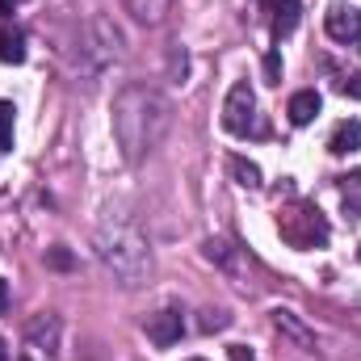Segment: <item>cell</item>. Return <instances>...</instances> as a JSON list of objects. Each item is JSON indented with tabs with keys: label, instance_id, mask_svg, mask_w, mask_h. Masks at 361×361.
<instances>
[{
	"label": "cell",
	"instance_id": "cell-1",
	"mask_svg": "<svg viewBox=\"0 0 361 361\" xmlns=\"http://www.w3.org/2000/svg\"><path fill=\"white\" fill-rule=\"evenodd\" d=\"M173 126V105L169 97L147 85H126L114 97V139L122 147L126 164H139Z\"/></svg>",
	"mask_w": 361,
	"mask_h": 361
},
{
	"label": "cell",
	"instance_id": "cell-2",
	"mask_svg": "<svg viewBox=\"0 0 361 361\" xmlns=\"http://www.w3.org/2000/svg\"><path fill=\"white\" fill-rule=\"evenodd\" d=\"M97 257H101V265L114 273L122 286H143L147 281V273H152V248H147V240L130 227V223H114V219H105L101 227H97Z\"/></svg>",
	"mask_w": 361,
	"mask_h": 361
},
{
	"label": "cell",
	"instance_id": "cell-3",
	"mask_svg": "<svg viewBox=\"0 0 361 361\" xmlns=\"http://www.w3.org/2000/svg\"><path fill=\"white\" fill-rule=\"evenodd\" d=\"M277 231H281V240H286L294 252L324 248V244H328V235H332V227H328L324 210H319L315 202H302V197H294L290 206H281V210H277Z\"/></svg>",
	"mask_w": 361,
	"mask_h": 361
},
{
	"label": "cell",
	"instance_id": "cell-4",
	"mask_svg": "<svg viewBox=\"0 0 361 361\" xmlns=\"http://www.w3.org/2000/svg\"><path fill=\"white\" fill-rule=\"evenodd\" d=\"M223 126L235 135V139H252V135H265L261 118H257V92L248 80H235L227 101H223Z\"/></svg>",
	"mask_w": 361,
	"mask_h": 361
},
{
	"label": "cell",
	"instance_id": "cell-5",
	"mask_svg": "<svg viewBox=\"0 0 361 361\" xmlns=\"http://www.w3.org/2000/svg\"><path fill=\"white\" fill-rule=\"evenodd\" d=\"M324 30H328V38L332 42H361V8L353 4H332L328 13H324Z\"/></svg>",
	"mask_w": 361,
	"mask_h": 361
},
{
	"label": "cell",
	"instance_id": "cell-6",
	"mask_svg": "<svg viewBox=\"0 0 361 361\" xmlns=\"http://www.w3.org/2000/svg\"><path fill=\"white\" fill-rule=\"evenodd\" d=\"M257 4L265 8L269 34L277 38V42L294 34V25H298V17H302V4H298V0H257Z\"/></svg>",
	"mask_w": 361,
	"mask_h": 361
},
{
	"label": "cell",
	"instance_id": "cell-7",
	"mask_svg": "<svg viewBox=\"0 0 361 361\" xmlns=\"http://www.w3.org/2000/svg\"><path fill=\"white\" fill-rule=\"evenodd\" d=\"M180 336H185V319H180L177 307H164V311L147 315V341H152V345L169 349V345H177Z\"/></svg>",
	"mask_w": 361,
	"mask_h": 361
},
{
	"label": "cell",
	"instance_id": "cell-8",
	"mask_svg": "<svg viewBox=\"0 0 361 361\" xmlns=\"http://www.w3.org/2000/svg\"><path fill=\"white\" fill-rule=\"evenodd\" d=\"M319 109H324V101H319V92L315 89H302L290 97V105H286V114H290V122L294 126H311L315 118H319Z\"/></svg>",
	"mask_w": 361,
	"mask_h": 361
},
{
	"label": "cell",
	"instance_id": "cell-9",
	"mask_svg": "<svg viewBox=\"0 0 361 361\" xmlns=\"http://www.w3.org/2000/svg\"><path fill=\"white\" fill-rule=\"evenodd\" d=\"M357 147H361V122L357 118L336 122V130H332V139H328V152H332V156H349V152H357Z\"/></svg>",
	"mask_w": 361,
	"mask_h": 361
},
{
	"label": "cell",
	"instance_id": "cell-10",
	"mask_svg": "<svg viewBox=\"0 0 361 361\" xmlns=\"http://www.w3.org/2000/svg\"><path fill=\"white\" fill-rule=\"evenodd\" d=\"M126 4V13L135 17V21H143V25H160L169 13H173V0H122Z\"/></svg>",
	"mask_w": 361,
	"mask_h": 361
},
{
	"label": "cell",
	"instance_id": "cell-11",
	"mask_svg": "<svg viewBox=\"0 0 361 361\" xmlns=\"http://www.w3.org/2000/svg\"><path fill=\"white\" fill-rule=\"evenodd\" d=\"M0 63H25V34L17 25H0Z\"/></svg>",
	"mask_w": 361,
	"mask_h": 361
},
{
	"label": "cell",
	"instance_id": "cell-12",
	"mask_svg": "<svg viewBox=\"0 0 361 361\" xmlns=\"http://www.w3.org/2000/svg\"><path fill=\"white\" fill-rule=\"evenodd\" d=\"M273 328H277L281 336L298 341L302 349H311V345H315V336H311V332H307V328H302V324L294 319V311H273Z\"/></svg>",
	"mask_w": 361,
	"mask_h": 361
},
{
	"label": "cell",
	"instance_id": "cell-13",
	"mask_svg": "<svg viewBox=\"0 0 361 361\" xmlns=\"http://www.w3.org/2000/svg\"><path fill=\"white\" fill-rule=\"evenodd\" d=\"M336 185H341L345 214H349V219H361V169H357V173H349V177H341Z\"/></svg>",
	"mask_w": 361,
	"mask_h": 361
},
{
	"label": "cell",
	"instance_id": "cell-14",
	"mask_svg": "<svg viewBox=\"0 0 361 361\" xmlns=\"http://www.w3.org/2000/svg\"><path fill=\"white\" fill-rule=\"evenodd\" d=\"M227 169H231L235 185H244V189H261V169H257L252 160H244V156H231V160H227Z\"/></svg>",
	"mask_w": 361,
	"mask_h": 361
},
{
	"label": "cell",
	"instance_id": "cell-15",
	"mask_svg": "<svg viewBox=\"0 0 361 361\" xmlns=\"http://www.w3.org/2000/svg\"><path fill=\"white\" fill-rule=\"evenodd\" d=\"M13 101H0V156L13 152Z\"/></svg>",
	"mask_w": 361,
	"mask_h": 361
},
{
	"label": "cell",
	"instance_id": "cell-16",
	"mask_svg": "<svg viewBox=\"0 0 361 361\" xmlns=\"http://www.w3.org/2000/svg\"><path fill=\"white\" fill-rule=\"evenodd\" d=\"M261 68H265V85H281V51H269Z\"/></svg>",
	"mask_w": 361,
	"mask_h": 361
},
{
	"label": "cell",
	"instance_id": "cell-17",
	"mask_svg": "<svg viewBox=\"0 0 361 361\" xmlns=\"http://www.w3.org/2000/svg\"><path fill=\"white\" fill-rule=\"evenodd\" d=\"M206 261L227 265V261H231V257H227V244H223V240H206Z\"/></svg>",
	"mask_w": 361,
	"mask_h": 361
},
{
	"label": "cell",
	"instance_id": "cell-18",
	"mask_svg": "<svg viewBox=\"0 0 361 361\" xmlns=\"http://www.w3.org/2000/svg\"><path fill=\"white\" fill-rule=\"evenodd\" d=\"M227 324H231V315H223V311H206L202 332H219V328H227Z\"/></svg>",
	"mask_w": 361,
	"mask_h": 361
},
{
	"label": "cell",
	"instance_id": "cell-19",
	"mask_svg": "<svg viewBox=\"0 0 361 361\" xmlns=\"http://www.w3.org/2000/svg\"><path fill=\"white\" fill-rule=\"evenodd\" d=\"M341 92H345V97H353V101H361V72L345 76V80H341Z\"/></svg>",
	"mask_w": 361,
	"mask_h": 361
},
{
	"label": "cell",
	"instance_id": "cell-20",
	"mask_svg": "<svg viewBox=\"0 0 361 361\" xmlns=\"http://www.w3.org/2000/svg\"><path fill=\"white\" fill-rule=\"evenodd\" d=\"M227 357H231V361H257L248 345H227Z\"/></svg>",
	"mask_w": 361,
	"mask_h": 361
},
{
	"label": "cell",
	"instance_id": "cell-21",
	"mask_svg": "<svg viewBox=\"0 0 361 361\" xmlns=\"http://www.w3.org/2000/svg\"><path fill=\"white\" fill-rule=\"evenodd\" d=\"M47 261H51V265H55V269H68V265H72V257H68V252H63V248H55V252H51V257H47Z\"/></svg>",
	"mask_w": 361,
	"mask_h": 361
},
{
	"label": "cell",
	"instance_id": "cell-22",
	"mask_svg": "<svg viewBox=\"0 0 361 361\" xmlns=\"http://www.w3.org/2000/svg\"><path fill=\"white\" fill-rule=\"evenodd\" d=\"M4 311H8V281L0 277V315H4Z\"/></svg>",
	"mask_w": 361,
	"mask_h": 361
},
{
	"label": "cell",
	"instance_id": "cell-23",
	"mask_svg": "<svg viewBox=\"0 0 361 361\" xmlns=\"http://www.w3.org/2000/svg\"><path fill=\"white\" fill-rule=\"evenodd\" d=\"M13 4H17V0H0V17H4V13H13Z\"/></svg>",
	"mask_w": 361,
	"mask_h": 361
},
{
	"label": "cell",
	"instance_id": "cell-24",
	"mask_svg": "<svg viewBox=\"0 0 361 361\" xmlns=\"http://www.w3.org/2000/svg\"><path fill=\"white\" fill-rule=\"evenodd\" d=\"M0 361H8V349H4V341H0Z\"/></svg>",
	"mask_w": 361,
	"mask_h": 361
},
{
	"label": "cell",
	"instance_id": "cell-25",
	"mask_svg": "<svg viewBox=\"0 0 361 361\" xmlns=\"http://www.w3.org/2000/svg\"><path fill=\"white\" fill-rule=\"evenodd\" d=\"M189 361H206V357H189Z\"/></svg>",
	"mask_w": 361,
	"mask_h": 361
},
{
	"label": "cell",
	"instance_id": "cell-26",
	"mask_svg": "<svg viewBox=\"0 0 361 361\" xmlns=\"http://www.w3.org/2000/svg\"><path fill=\"white\" fill-rule=\"evenodd\" d=\"M21 361H30V357H21Z\"/></svg>",
	"mask_w": 361,
	"mask_h": 361
},
{
	"label": "cell",
	"instance_id": "cell-27",
	"mask_svg": "<svg viewBox=\"0 0 361 361\" xmlns=\"http://www.w3.org/2000/svg\"><path fill=\"white\" fill-rule=\"evenodd\" d=\"M357 257H361V248H357Z\"/></svg>",
	"mask_w": 361,
	"mask_h": 361
}]
</instances>
